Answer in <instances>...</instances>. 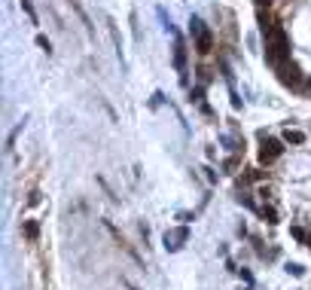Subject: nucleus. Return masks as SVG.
I'll use <instances>...</instances> for the list:
<instances>
[{
	"label": "nucleus",
	"instance_id": "obj_1",
	"mask_svg": "<svg viewBox=\"0 0 311 290\" xmlns=\"http://www.w3.org/2000/svg\"><path fill=\"white\" fill-rule=\"evenodd\" d=\"M266 61L274 67V71L290 61V40H287V31L281 25H272L266 31Z\"/></svg>",
	"mask_w": 311,
	"mask_h": 290
},
{
	"label": "nucleus",
	"instance_id": "obj_2",
	"mask_svg": "<svg viewBox=\"0 0 311 290\" xmlns=\"http://www.w3.org/2000/svg\"><path fill=\"white\" fill-rule=\"evenodd\" d=\"M281 153H284V144L278 141V137H266V135H262V147H259V162H262V165H272L274 159H281Z\"/></svg>",
	"mask_w": 311,
	"mask_h": 290
},
{
	"label": "nucleus",
	"instance_id": "obj_3",
	"mask_svg": "<svg viewBox=\"0 0 311 290\" xmlns=\"http://www.w3.org/2000/svg\"><path fill=\"white\" fill-rule=\"evenodd\" d=\"M278 79H281L287 89H293V92L302 89V74H299V67H296V64H290V61L278 67Z\"/></svg>",
	"mask_w": 311,
	"mask_h": 290
},
{
	"label": "nucleus",
	"instance_id": "obj_4",
	"mask_svg": "<svg viewBox=\"0 0 311 290\" xmlns=\"http://www.w3.org/2000/svg\"><path fill=\"white\" fill-rule=\"evenodd\" d=\"M104 226H107V232H110V235H113V241H116V245H119V248H122L125 253H128V257H131V260H134L137 266H141V253H137V251H134V248L128 245V241H125V235H122V232H119L116 226H113L110 220H104Z\"/></svg>",
	"mask_w": 311,
	"mask_h": 290
},
{
	"label": "nucleus",
	"instance_id": "obj_5",
	"mask_svg": "<svg viewBox=\"0 0 311 290\" xmlns=\"http://www.w3.org/2000/svg\"><path fill=\"white\" fill-rule=\"evenodd\" d=\"M186 238H189V229H186V226H177V229L165 232V248H168V251H180Z\"/></svg>",
	"mask_w": 311,
	"mask_h": 290
},
{
	"label": "nucleus",
	"instance_id": "obj_6",
	"mask_svg": "<svg viewBox=\"0 0 311 290\" xmlns=\"http://www.w3.org/2000/svg\"><path fill=\"white\" fill-rule=\"evenodd\" d=\"M211 49H214V34L204 28L199 37H195V52H199V55H211Z\"/></svg>",
	"mask_w": 311,
	"mask_h": 290
},
{
	"label": "nucleus",
	"instance_id": "obj_7",
	"mask_svg": "<svg viewBox=\"0 0 311 290\" xmlns=\"http://www.w3.org/2000/svg\"><path fill=\"white\" fill-rule=\"evenodd\" d=\"M174 64H177L180 74H186V43H183V40L174 43Z\"/></svg>",
	"mask_w": 311,
	"mask_h": 290
},
{
	"label": "nucleus",
	"instance_id": "obj_8",
	"mask_svg": "<svg viewBox=\"0 0 311 290\" xmlns=\"http://www.w3.org/2000/svg\"><path fill=\"white\" fill-rule=\"evenodd\" d=\"M21 232H25L28 241H37L40 238V223L37 220H25V223H21Z\"/></svg>",
	"mask_w": 311,
	"mask_h": 290
},
{
	"label": "nucleus",
	"instance_id": "obj_9",
	"mask_svg": "<svg viewBox=\"0 0 311 290\" xmlns=\"http://www.w3.org/2000/svg\"><path fill=\"white\" fill-rule=\"evenodd\" d=\"M284 144L299 147V144H305V135H302V132H296V129H287V132H284Z\"/></svg>",
	"mask_w": 311,
	"mask_h": 290
},
{
	"label": "nucleus",
	"instance_id": "obj_10",
	"mask_svg": "<svg viewBox=\"0 0 311 290\" xmlns=\"http://www.w3.org/2000/svg\"><path fill=\"white\" fill-rule=\"evenodd\" d=\"M259 217L266 220V223H278V211H274L272 205H262V208H259Z\"/></svg>",
	"mask_w": 311,
	"mask_h": 290
},
{
	"label": "nucleus",
	"instance_id": "obj_11",
	"mask_svg": "<svg viewBox=\"0 0 311 290\" xmlns=\"http://www.w3.org/2000/svg\"><path fill=\"white\" fill-rule=\"evenodd\" d=\"M235 199H238V205H244V208H250V211H259V208H256V205H253V199H250V195H247V193H238V195H235Z\"/></svg>",
	"mask_w": 311,
	"mask_h": 290
},
{
	"label": "nucleus",
	"instance_id": "obj_12",
	"mask_svg": "<svg viewBox=\"0 0 311 290\" xmlns=\"http://www.w3.org/2000/svg\"><path fill=\"white\" fill-rule=\"evenodd\" d=\"M189 31H192V37H199V34L204 31V21H201V19H195V16H192V21H189Z\"/></svg>",
	"mask_w": 311,
	"mask_h": 290
},
{
	"label": "nucleus",
	"instance_id": "obj_13",
	"mask_svg": "<svg viewBox=\"0 0 311 290\" xmlns=\"http://www.w3.org/2000/svg\"><path fill=\"white\" fill-rule=\"evenodd\" d=\"M21 9H25V13H28V19L34 21V25H37V13H34V6H31V0H21Z\"/></svg>",
	"mask_w": 311,
	"mask_h": 290
},
{
	"label": "nucleus",
	"instance_id": "obj_14",
	"mask_svg": "<svg viewBox=\"0 0 311 290\" xmlns=\"http://www.w3.org/2000/svg\"><path fill=\"white\" fill-rule=\"evenodd\" d=\"M290 235H293L296 241H308V235H305V229H302V226H293V229H290Z\"/></svg>",
	"mask_w": 311,
	"mask_h": 290
},
{
	"label": "nucleus",
	"instance_id": "obj_15",
	"mask_svg": "<svg viewBox=\"0 0 311 290\" xmlns=\"http://www.w3.org/2000/svg\"><path fill=\"white\" fill-rule=\"evenodd\" d=\"M37 46H40L43 52H52V43H49V37H43V34L37 37Z\"/></svg>",
	"mask_w": 311,
	"mask_h": 290
},
{
	"label": "nucleus",
	"instance_id": "obj_16",
	"mask_svg": "<svg viewBox=\"0 0 311 290\" xmlns=\"http://www.w3.org/2000/svg\"><path fill=\"white\" fill-rule=\"evenodd\" d=\"M238 162H241V159H238V156H229V159H226V165H223V168H226V171H229V174H232V171H235V168H238Z\"/></svg>",
	"mask_w": 311,
	"mask_h": 290
},
{
	"label": "nucleus",
	"instance_id": "obj_17",
	"mask_svg": "<svg viewBox=\"0 0 311 290\" xmlns=\"http://www.w3.org/2000/svg\"><path fill=\"white\" fill-rule=\"evenodd\" d=\"M287 272H290V275H296V278H302V266H299V263H290V266H287Z\"/></svg>",
	"mask_w": 311,
	"mask_h": 290
},
{
	"label": "nucleus",
	"instance_id": "obj_18",
	"mask_svg": "<svg viewBox=\"0 0 311 290\" xmlns=\"http://www.w3.org/2000/svg\"><path fill=\"white\" fill-rule=\"evenodd\" d=\"M189 98L201 104V98H204V89H201V86H199V89H192V92H189Z\"/></svg>",
	"mask_w": 311,
	"mask_h": 290
},
{
	"label": "nucleus",
	"instance_id": "obj_19",
	"mask_svg": "<svg viewBox=\"0 0 311 290\" xmlns=\"http://www.w3.org/2000/svg\"><path fill=\"white\" fill-rule=\"evenodd\" d=\"M272 3V0H256V6H269Z\"/></svg>",
	"mask_w": 311,
	"mask_h": 290
},
{
	"label": "nucleus",
	"instance_id": "obj_20",
	"mask_svg": "<svg viewBox=\"0 0 311 290\" xmlns=\"http://www.w3.org/2000/svg\"><path fill=\"white\" fill-rule=\"evenodd\" d=\"M308 92H311V77H308Z\"/></svg>",
	"mask_w": 311,
	"mask_h": 290
},
{
	"label": "nucleus",
	"instance_id": "obj_21",
	"mask_svg": "<svg viewBox=\"0 0 311 290\" xmlns=\"http://www.w3.org/2000/svg\"><path fill=\"white\" fill-rule=\"evenodd\" d=\"M308 245H311V238H308Z\"/></svg>",
	"mask_w": 311,
	"mask_h": 290
}]
</instances>
